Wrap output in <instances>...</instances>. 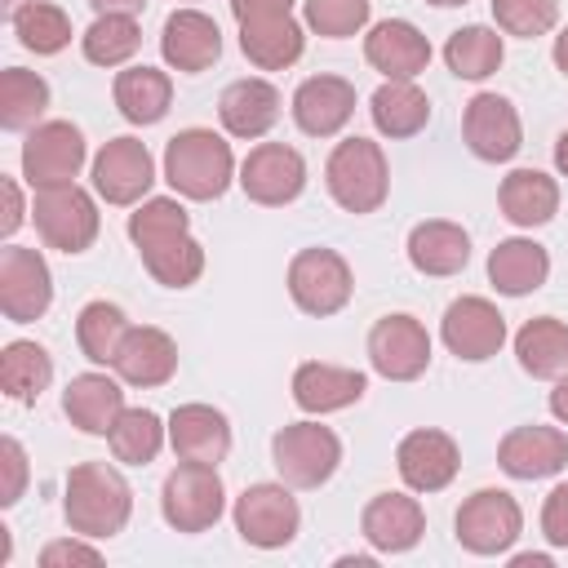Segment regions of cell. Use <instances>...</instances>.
<instances>
[{
  "label": "cell",
  "instance_id": "obj_1",
  "mask_svg": "<svg viewBox=\"0 0 568 568\" xmlns=\"http://www.w3.org/2000/svg\"><path fill=\"white\" fill-rule=\"evenodd\" d=\"M129 240L138 244L142 266L164 288H191L204 271V248L191 235V217L173 195H155L138 213H129Z\"/></svg>",
  "mask_w": 568,
  "mask_h": 568
},
{
  "label": "cell",
  "instance_id": "obj_2",
  "mask_svg": "<svg viewBox=\"0 0 568 568\" xmlns=\"http://www.w3.org/2000/svg\"><path fill=\"white\" fill-rule=\"evenodd\" d=\"M62 515H67L75 537H89V541L115 537V532H124V524L133 515V488H129V479L115 466L80 462L67 475Z\"/></svg>",
  "mask_w": 568,
  "mask_h": 568
},
{
  "label": "cell",
  "instance_id": "obj_3",
  "mask_svg": "<svg viewBox=\"0 0 568 568\" xmlns=\"http://www.w3.org/2000/svg\"><path fill=\"white\" fill-rule=\"evenodd\" d=\"M235 178L231 142L213 129H182L164 146V182L182 200H217Z\"/></svg>",
  "mask_w": 568,
  "mask_h": 568
},
{
  "label": "cell",
  "instance_id": "obj_4",
  "mask_svg": "<svg viewBox=\"0 0 568 568\" xmlns=\"http://www.w3.org/2000/svg\"><path fill=\"white\" fill-rule=\"evenodd\" d=\"M324 182H328V195L346 213H377L390 191V169H386V155L377 142L346 138L333 146V155L324 164Z\"/></svg>",
  "mask_w": 568,
  "mask_h": 568
},
{
  "label": "cell",
  "instance_id": "obj_5",
  "mask_svg": "<svg viewBox=\"0 0 568 568\" xmlns=\"http://www.w3.org/2000/svg\"><path fill=\"white\" fill-rule=\"evenodd\" d=\"M160 510H164V524L178 532L213 528L226 510V488L217 479V466H204V462L173 466L164 475V488H160Z\"/></svg>",
  "mask_w": 568,
  "mask_h": 568
},
{
  "label": "cell",
  "instance_id": "obj_6",
  "mask_svg": "<svg viewBox=\"0 0 568 568\" xmlns=\"http://www.w3.org/2000/svg\"><path fill=\"white\" fill-rule=\"evenodd\" d=\"M271 462L288 488H320L333 479V470L342 462V439L320 422H293V426L275 430Z\"/></svg>",
  "mask_w": 568,
  "mask_h": 568
},
{
  "label": "cell",
  "instance_id": "obj_7",
  "mask_svg": "<svg viewBox=\"0 0 568 568\" xmlns=\"http://www.w3.org/2000/svg\"><path fill=\"white\" fill-rule=\"evenodd\" d=\"M31 213H36V231L58 253H84L98 240V204L75 182H67V186H40Z\"/></svg>",
  "mask_w": 568,
  "mask_h": 568
},
{
  "label": "cell",
  "instance_id": "obj_8",
  "mask_svg": "<svg viewBox=\"0 0 568 568\" xmlns=\"http://www.w3.org/2000/svg\"><path fill=\"white\" fill-rule=\"evenodd\" d=\"M351 288H355V280H351V266H346L342 253H333L324 244L293 253V262H288V297L297 302V311L320 315V320L337 315L351 302Z\"/></svg>",
  "mask_w": 568,
  "mask_h": 568
},
{
  "label": "cell",
  "instance_id": "obj_9",
  "mask_svg": "<svg viewBox=\"0 0 568 568\" xmlns=\"http://www.w3.org/2000/svg\"><path fill=\"white\" fill-rule=\"evenodd\" d=\"M302 510L284 484H248L235 497V532L257 550H280L297 537Z\"/></svg>",
  "mask_w": 568,
  "mask_h": 568
},
{
  "label": "cell",
  "instance_id": "obj_10",
  "mask_svg": "<svg viewBox=\"0 0 568 568\" xmlns=\"http://www.w3.org/2000/svg\"><path fill=\"white\" fill-rule=\"evenodd\" d=\"M524 528V510L506 488H479L457 510V541L470 555H506Z\"/></svg>",
  "mask_w": 568,
  "mask_h": 568
},
{
  "label": "cell",
  "instance_id": "obj_11",
  "mask_svg": "<svg viewBox=\"0 0 568 568\" xmlns=\"http://www.w3.org/2000/svg\"><path fill=\"white\" fill-rule=\"evenodd\" d=\"M84 133L71 120H49L36 124L22 142V178L31 182V191L40 186H67L80 169H84Z\"/></svg>",
  "mask_w": 568,
  "mask_h": 568
},
{
  "label": "cell",
  "instance_id": "obj_12",
  "mask_svg": "<svg viewBox=\"0 0 568 568\" xmlns=\"http://www.w3.org/2000/svg\"><path fill=\"white\" fill-rule=\"evenodd\" d=\"M53 302V275L49 262L36 248L4 244L0 248V311L9 324H31Z\"/></svg>",
  "mask_w": 568,
  "mask_h": 568
},
{
  "label": "cell",
  "instance_id": "obj_13",
  "mask_svg": "<svg viewBox=\"0 0 568 568\" xmlns=\"http://www.w3.org/2000/svg\"><path fill=\"white\" fill-rule=\"evenodd\" d=\"M368 364L386 382H413L430 364V333L413 315H382L368 328Z\"/></svg>",
  "mask_w": 568,
  "mask_h": 568
},
{
  "label": "cell",
  "instance_id": "obj_14",
  "mask_svg": "<svg viewBox=\"0 0 568 568\" xmlns=\"http://www.w3.org/2000/svg\"><path fill=\"white\" fill-rule=\"evenodd\" d=\"M240 186L253 204H266V209H280V204H293L306 186V160L284 146V142H262L244 155L240 164Z\"/></svg>",
  "mask_w": 568,
  "mask_h": 568
},
{
  "label": "cell",
  "instance_id": "obj_15",
  "mask_svg": "<svg viewBox=\"0 0 568 568\" xmlns=\"http://www.w3.org/2000/svg\"><path fill=\"white\" fill-rule=\"evenodd\" d=\"M462 133H466V146L488 164H506L524 146L519 111L501 93H475L462 111Z\"/></svg>",
  "mask_w": 568,
  "mask_h": 568
},
{
  "label": "cell",
  "instance_id": "obj_16",
  "mask_svg": "<svg viewBox=\"0 0 568 568\" xmlns=\"http://www.w3.org/2000/svg\"><path fill=\"white\" fill-rule=\"evenodd\" d=\"M439 337L444 346L466 359V364H484L501 351L506 342V315L488 302V297H457L448 302L444 311V324H439Z\"/></svg>",
  "mask_w": 568,
  "mask_h": 568
},
{
  "label": "cell",
  "instance_id": "obj_17",
  "mask_svg": "<svg viewBox=\"0 0 568 568\" xmlns=\"http://www.w3.org/2000/svg\"><path fill=\"white\" fill-rule=\"evenodd\" d=\"M155 182V160L138 138H111L93 155V191L106 204H138Z\"/></svg>",
  "mask_w": 568,
  "mask_h": 568
},
{
  "label": "cell",
  "instance_id": "obj_18",
  "mask_svg": "<svg viewBox=\"0 0 568 568\" xmlns=\"http://www.w3.org/2000/svg\"><path fill=\"white\" fill-rule=\"evenodd\" d=\"M395 466H399V479L413 493H439V488L453 484V475L462 466V453H457L453 435H444L435 426H422V430H408L399 439Z\"/></svg>",
  "mask_w": 568,
  "mask_h": 568
},
{
  "label": "cell",
  "instance_id": "obj_19",
  "mask_svg": "<svg viewBox=\"0 0 568 568\" xmlns=\"http://www.w3.org/2000/svg\"><path fill=\"white\" fill-rule=\"evenodd\" d=\"M160 53L173 71H186V75L209 71L222 58V31L200 9H173L160 31Z\"/></svg>",
  "mask_w": 568,
  "mask_h": 568
},
{
  "label": "cell",
  "instance_id": "obj_20",
  "mask_svg": "<svg viewBox=\"0 0 568 568\" xmlns=\"http://www.w3.org/2000/svg\"><path fill=\"white\" fill-rule=\"evenodd\" d=\"M359 532H364V541L373 550L404 555V550H413L422 541L426 515H422L417 497H408V493H377L359 515Z\"/></svg>",
  "mask_w": 568,
  "mask_h": 568
},
{
  "label": "cell",
  "instance_id": "obj_21",
  "mask_svg": "<svg viewBox=\"0 0 568 568\" xmlns=\"http://www.w3.org/2000/svg\"><path fill=\"white\" fill-rule=\"evenodd\" d=\"M497 466L510 479H550L568 466V435L555 426H515L497 444Z\"/></svg>",
  "mask_w": 568,
  "mask_h": 568
},
{
  "label": "cell",
  "instance_id": "obj_22",
  "mask_svg": "<svg viewBox=\"0 0 568 568\" xmlns=\"http://www.w3.org/2000/svg\"><path fill=\"white\" fill-rule=\"evenodd\" d=\"M364 58L386 80H417L430 67V40L413 22L386 18L364 36Z\"/></svg>",
  "mask_w": 568,
  "mask_h": 568
},
{
  "label": "cell",
  "instance_id": "obj_23",
  "mask_svg": "<svg viewBox=\"0 0 568 568\" xmlns=\"http://www.w3.org/2000/svg\"><path fill=\"white\" fill-rule=\"evenodd\" d=\"M355 115V84L342 75H311L293 93V120L311 138H333Z\"/></svg>",
  "mask_w": 568,
  "mask_h": 568
},
{
  "label": "cell",
  "instance_id": "obj_24",
  "mask_svg": "<svg viewBox=\"0 0 568 568\" xmlns=\"http://www.w3.org/2000/svg\"><path fill=\"white\" fill-rule=\"evenodd\" d=\"M115 377L129 382V386H164L173 373H178V346L164 328H151V324H138L124 333L115 359H111Z\"/></svg>",
  "mask_w": 568,
  "mask_h": 568
},
{
  "label": "cell",
  "instance_id": "obj_25",
  "mask_svg": "<svg viewBox=\"0 0 568 568\" xmlns=\"http://www.w3.org/2000/svg\"><path fill=\"white\" fill-rule=\"evenodd\" d=\"M364 390H368V377L359 368H337V364L306 359L293 373V404L302 413H337V408H351V404L364 399Z\"/></svg>",
  "mask_w": 568,
  "mask_h": 568
},
{
  "label": "cell",
  "instance_id": "obj_26",
  "mask_svg": "<svg viewBox=\"0 0 568 568\" xmlns=\"http://www.w3.org/2000/svg\"><path fill=\"white\" fill-rule=\"evenodd\" d=\"M169 444L182 462L217 466L231 453V426L213 404H182L169 417Z\"/></svg>",
  "mask_w": 568,
  "mask_h": 568
},
{
  "label": "cell",
  "instance_id": "obj_27",
  "mask_svg": "<svg viewBox=\"0 0 568 568\" xmlns=\"http://www.w3.org/2000/svg\"><path fill=\"white\" fill-rule=\"evenodd\" d=\"M62 413L71 417L75 430L84 435H111V426L124 413V390L106 373H80L62 390Z\"/></svg>",
  "mask_w": 568,
  "mask_h": 568
},
{
  "label": "cell",
  "instance_id": "obj_28",
  "mask_svg": "<svg viewBox=\"0 0 568 568\" xmlns=\"http://www.w3.org/2000/svg\"><path fill=\"white\" fill-rule=\"evenodd\" d=\"M217 115H222V129L231 138H262L280 120V89L271 80H257V75L235 80L222 89Z\"/></svg>",
  "mask_w": 568,
  "mask_h": 568
},
{
  "label": "cell",
  "instance_id": "obj_29",
  "mask_svg": "<svg viewBox=\"0 0 568 568\" xmlns=\"http://www.w3.org/2000/svg\"><path fill=\"white\" fill-rule=\"evenodd\" d=\"M497 204H501V217L506 222L532 231V226H546L559 213V186L541 169H515V173L501 178Z\"/></svg>",
  "mask_w": 568,
  "mask_h": 568
},
{
  "label": "cell",
  "instance_id": "obj_30",
  "mask_svg": "<svg viewBox=\"0 0 568 568\" xmlns=\"http://www.w3.org/2000/svg\"><path fill=\"white\" fill-rule=\"evenodd\" d=\"M408 262L422 275H457L470 262V235L457 222L430 217L408 231Z\"/></svg>",
  "mask_w": 568,
  "mask_h": 568
},
{
  "label": "cell",
  "instance_id": "obj_31",
  "mask_svg": "<svg viewBox=\"0 0 568 568\" xmlns=\"http://www.w3.org/2000/svg\"><path fill=\"white\" fill-rule=\"evenodd\" d=\"M546 275H550V257H546V248L541 244H532V240H501L493 253H488V280H493V288L497 293H506V297H528V293H537L541 284H546Z\"/></svg>",
  "mask_w": 568,
  "mask_h": 568
},
{
  "label": "cell",
  "instance_id": "obj_32",
  "mask_svg": "<svg viewBox=\"0 0 568 568\" xmlns=\"http://www.w3.org/2000/svg\"><path fill=\"white\" fill-rule=\"evenodd\" d=\"M240 49L253 67L262 71H284L302 58L306 49V36L302 27L293 22V13H280V18H257V22H240Z\"/></svg>",
  "mask_w": 568,
  "mask_h": 568
},
{
  "label": "cell",
  "instance_id": "obj_33",
  "mask_svg": "<svg viewBox=\"0 0 568 568\" xmlns=\"http://www.w3.org/2000/svg\"><path fill=\"white\" fill-rule=\"evenodd\" d=\"M115 106L129 124H160L173 102V80L155 67H124L115 75Z\"/></svg>",
  "mask_w": 568,
  "mask_h": 568
},
{
  "label": "cell",
  "instance_id": "obj_34",
  "mask_svg": "<svg viewBox=\"0 0 568 568\" xmlns=\"http://www.w3.org/2000/svg\"><path fill=\"white\" fill-rule=\"evenodd\" d=\"M515 355H519V368L541 377V382L564 377L568 373V324H559L555 315L528 320L515 333Z\"/></svg>",
  "mask_w": 568,
  "mask_h": 568
},
{
  "label": "cell",
  "instance_id": "obj_35",
  "mask_svg": "<svg viewBox=\"0 0 568 568\" xmlns=\"http://www.w3.org/2000/svg\"><path fill=\"white\" fill-rule=\"evenodd\" d=\"M368 115H373L377 133H386V138H413L430 120V98L413 80H386L368 98Z\"/></svg>",
  "mask_w": 568,
  "mask_h": 568
},
{
  "label": "cell",
  "instance_id": "obj_36",
  "mask_svg": "<svg viewBox=\"0 0 568 568\" xmlns=\"http://www.w3.org/2000/svg\"><path fill=\"white\" fill-rule=\"evenodd\" d=\"M53 382V359L40 342H9L0 351V386L18 404H36Z\"/></svg>",
  "mask_w": 568,
  "mask_h": 568
},
{
  "label": "cell",
  "instance_id": "obj_37",
  "mask_svg": "<svg viewBox=\"0 0 568 568\" xmlns=\"http://www.w3.org/2000/svg\"><path fill=\"white\" fill-rule=\"evenodd\" d=\"M501 58H506L501 36H497L493 27H484V22L457 27V31L448 36V44H444V62H448V71L462 75V80H484V75H493V71L501 67Z\"/></svg>",
  "mask_w": 568,
  "mask_h": 568
},
{
  "label": "cell",
  "instance_id": "obj_38",
  "mask_svg": "<svg viewBox=\"0 0 568 568\" xmlns=\"http://www.w3.org/2000/svg\"><path fill=\"white\" fill-rule=\"evenodd\" d=\"M49 106V84L27 67L0 71V129H36V120Z\"/></svg>",
  "mask_w": 568,
  "mask_h": 568
},
{
  "label": "cell",
  "instance_id": "obj_39",
  "mask_svg": "<svg viewBox=\"0 0 568 568\" xmlns=\"http://www.w3.org/2000/svg\"><path fill=\"white\" fill-rule=\"evenodd\" d=\"M9 22H13L18 44L31 49V53H40V58L62 53L71 44V18L58 4H49V0H27Z\"/></svg>",
  "mask_w": 568,
  "mask_h": 568
},
{
  "label": "cell",
  "instance_id": "obj_40",
  "mask_svg": "<svg viewBox=\"0 0 568 568\" xmlns=\"http://www.w3.org/2000/svg\"><path fill=\"white\" fill-rule=\"evenodd\" d=\"M164 435H169V426L151 413V408H124L120 413V422L111 426V453H115V462H129V466H146V462H155L160 457V448H164Z\"/></svg>",
  "mask_w": 568,
  "mask_h": 568
},
{
  "label": "cell",
  "instance_id": "obj_41",
  "mask_svg": "<svg viewBox=\"0 0 568 568\" xmlns=\"http://www.w3.org/2000/svg\"><path fill=\"white\" fill-rule=\"evenodd\" d=\"M129 328H133V324L124 320V311H120L115 302H89V306H80V315H75V342H80V351H84L93 364H111Z\"/></svg>",
  "mask_w": 568,
  "mask_h": 568
},
{
  "label": "cell",
  "instance_id": "obj_42",
  "mask_svg": "<svg viewBox=\"0 0 568 568\" xmlns=\"http://www.w3.org/2000/svg\"><path fill=\"white\" fill-rule=\"evenodd\" d=\"M80 44L93 67H120L138 53L142 27H138V18H124V13H98L93 27L80 36Z\"/></svg>",
  "mask_w": 568,
  "mask_h": 568
},
{
  "label": "cell",
  "instance_id": "obj_43",
  "mask_svg": "<svg viewBox=\"0 0 568 568\" xmlns=\"http://www.w3.org/2000/svg\"><path fill=\"white\" fill-rule=\"evenodd\" d=\"M368 0H306V27L328 40H346L368 22Z\"/></svg>",
  "mask_w": 568,
  "mask_h": 568
},
{
  "label": "cell",
  "instance_id": "obj_44",
  "mask_svg": "<svg viewBox=\"0 0 568 568\" xmlns=\"http://www.w3.org/2000/svg\"><path fill=\"white\" fill-rule=\"evenodd\" d=\"M493 18L506 36H546L559 22V0H493Z\"/></svg>",
  "mask_w": 568,
  "mask_h": 568
},
{
  "label": "cell",
  "instance_id": "obj_45",
  "mask_svg": "<svg viewBox=\"0 0 568 568\" xmlns=\"http://www.w3.org/2000/svg\"><path fill=\"white\" fill-rule=\"evenodd\" d=\"M27 488V453L13 435L0 439V506H13Z\"/></svg>",
  "mask_w": 568,
  "mask_h": 568
},
{
  "label": "cell",
  "instance_id": "obj_46",
  "mask_svg": "<svg viewBox=\"0 0 568 568\" xmlns=\"http://www.w3.org/2000/svg\"><path fill=\"white\" fill-rule=\"evenodd\" d=\"M541 537L559 550H568V484L550 488L546 506H541Z\"/></svg>",
  "mask_w": 568,
  "mask_h": 568
},
{
  "label": "cell",
  "instance_id": "obj_47",
  "mask_svg": "<svg viewBox=\"0 0 568 568\" xmlns=\"http://www.w3.org/2000/svg\"><path fill=\"white\" fill-rule=\"evenodd\" d=\"M40 564H44V568H67V564H102V550H98V546H84V541L62 537V541H49V546L40 550Z\"/></svg>",
  "mask_w": 568,
  "mask_h": 568
},
{
  "label": "cell",
  "instance_id": "obj_48",
  "mask_svg": "<svg viewBox=\"0 0 568 568\" xmlns=\"http://www.w3.org/2000/svg\"><path fill=\"white\" fill-rule=\"evenodd\" d=\"M235 22H257V18H280L293 13V0H231Z\"/></svg>",
  "mask_w": 568,
  "mask_h": 568
},
{
  "label": "cell",
  "instance_id": "obj_49",
  "mask_svg": "<svg viewBox=\"0 0 568 568\" xmlns=\"http://www.w3.org/2000/svg\"><path fill=\"white\" fill-rule=\"evenodd\" d=\"M0 191H4V217H0V235H13L18 226H22V191H18V182L13 178H0Z\"/></svg>",
  "mask_w": 568,
  "mask_h": 568
},
{
  "label": "cell",
  "instance_id": "obj_50",
  "mask_svg": "<svg viewBox=\"0 0 568 568\" xmlns=\"http://www.w3.org/2000/svg\"><path fill=\"white\" fill-rule=\"evenodd\" d=\"M93 13H124V18H138L146 9V0H89Z\"/></svg>",
  "mask_w": 568,
  "mask_h": 568
},
{
  "label": "cell",
  "instance_id": "obj_51",
  "mask_svg": "<svg viewBox=\"0 0 568 568\" xmlns=\"http://www.w3.org/2000/svg\"><path fill=\"white\" fill-rule=\"evenodd\" d=\"M550 413L568 426V373L564 377H555V390H550Z\"/></svg>",
  "mask_w": 568,
  "mask_h": 568
},
{
  "label": "cell",
  "instance_id": "obj_52",
  "mask_svg": "<svg viewBox=\"0 0 568 568\" xmlns=\"http://www.w3.org/2000/svg\"><path fill=\"white\" fill-rule=\"evenodd\" d=\"M555 169H559V173L568 178V129H564V133L555 138Z\"/></svg>",
  "mask_w": 568,
  "mask_h": 568
},
{
  "label": "cell",
  "instance_id": "obj_53",
  "mask_svg": "<svg viewBox=\"0 0 568 568\" xmlns=\"http://www.w3.org/2000/svg\"><path fill=\"white\" fill-rule=\"evenodd\" d=\"M555 67H559V71L568 75V27H564V31L555 36Z\"/></svg>",
  "mask_w": 568,
  "mask_h": 568
},
{
  "label": "cell",
  "instance_id": "obj_54",
  "mask_svg": "<svg viewBox=\"0 0 568 568\" xmlns=\"http://www.w3.org/2000/svg\"><path fill=\"white\" fill-rule=\"evenodd\" d=\"M510 568H550V555H515Z\"/></svg>",
  "mask_w": 568,
  "mask_h": 568
},
{
  "label": "cell",
  "instance_id": "obj_55",
  "mask_svg": "<svg viewBox=\"0 0 568 568\" xmlns=\"http://www.w3.org/2000/svg\"><path fill=\"white\" fill-rule=\"evenodd\" d=\"M22 4H27V0H0V9H4V18H13V13L22 9Z\"/></svg>",
  "mask_w": 568,
  "mask_h": 568
},
{
  "label": "cell",
  "instance_id": "obj_56",
  "mask_svg": "<svg viewBox=\"0 0 568 568\" xmlns=\"http://www.w3.org/2000/svg\"><path fill=\"white\" fill-rule=\"evenodd\" d=\"M430 4H439V9H453V4H466V0H430Z\"/></svg>",
  "mask_w": 568,
  "mask_h": 568
}]
</instances>
